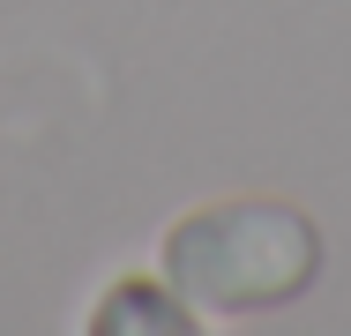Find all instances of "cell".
<instances>
[{"mask_svg": "<svg viewBox=\"0 0 351 336\" xmlns=\"http://www.w3.org/2000/svg\"><path fill=\"white\" fill-rule=\"evenodd\" d=\"M322 224L291 202L232 195L202 202L165 232V291L202 322H262L314 291Z\"/></svg>", "mask_w": 351, "mask_h": 336, "instance_id": "6da1fadb", "label": "cell"}]
</instances>
